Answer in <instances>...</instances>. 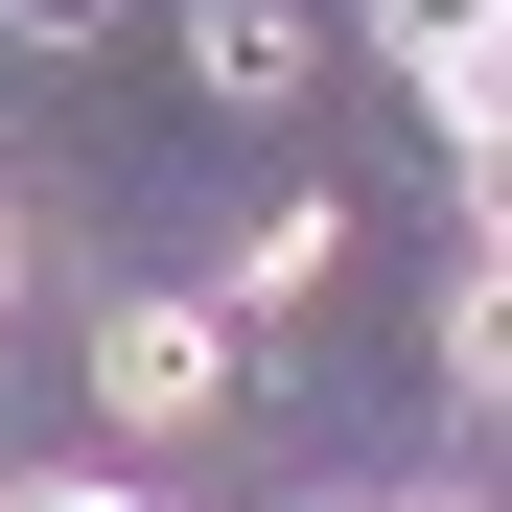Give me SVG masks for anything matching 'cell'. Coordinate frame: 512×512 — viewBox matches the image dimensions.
Listing matches in <instances>:
<instances>
[{
  "mask_svg": "<svg viewBox=\"0 0 512 512\" xmlns=\"http://www.w3.org/2000/svg\"><path fill=\"white\" fill-rule=\"evenodd\" d=\"M187 70L256 117V94H303V24H280V0H187Z\"/></svg>",
  "mask_w": 512,
  "mask_h": 512,
  "instance_id": "obj_4",
  "label": "cell"
},
{
  "mask_svg": "<svg viewBox=\"0 0 512 512\" xmlns=\"http://www.w3.org/2000/svg\"><path fill=\"white\" fill-rule=\"evenodd\" d=\"M350 512H373V489H350Z\"/></svg>",
  "mask_w": 512,
  "mask_h": 512,
  "instance_id": "obj_7",
  "label": "cell"
},
{
  "mask_svg": "<svg viewBox=\"0 0 512 512\" xmlns=\"http://www.w3.org/2000/svg\"><path fill=\"white\" fill-rule=\"evenodd\" d=\"M489 24H512V0H373V47H396V94L443 117V140H489Z\"/></svg>",
  "mask_w": 512,
  "mask_h": 512,
  "instance_id": "obj_2",
  "label": "cell"
},
{
  "mask_svg": "<svg viewBox=\"0 0 512 512\" xmlns=\"http://www.w3.org/2000/svg\"><path fill=\"white\" fill-rule=\"evenodd\" d=\"M0 280H24V210H0Z\"/></svg>",
  "mask_w": 512,
  "mask_h": 512,
  "instance_id": "obj_6",
  "label": "cell"
},
{
  "mask_svg": "<svg viewBox=\"0 0 512 512\" xmlns=\"http://www.w3.org/2000/svg\"><path fill=\"white\" fill-rule=\"evenodd\" d=\"M94 396L140 419V443H210V419H233V326H210V280H140V303L94 326Z\"/></svg>",
  "mask_w": 512,
  "mask_h": 512,
  "instance_id": "obj_1",
  "label": "cell"
},
{
  "mask_svg": "<svg viewBox=\"0 0 512 512\" xmlns=\"http://www.w3.org/2000/svg\"><path fill=\"white\" fill-rule=\"evenodd\" d=\"M326 256H350V210H326V187H280V210L233 233V280H210V326H280V303L326 280Z\"/></svg>",
  "mask_w": 512,
  "mask_h": 512,
  "instance_id": "obj_3",
  "label": "cell"
},
{
  "mask_svg": "<svg viewBox=\"0 0 512 512\" xmlns=\"http://www.w3.org/2000/svg\"><path fill=\"white\" fill-rule=\"evenodd\" d=\"M0 512H140L117 466H24V489H0Z\"/></svg>",
  "mask_w": 512,
  "mask_h": 512,
  "instance_id": "obj_5",
  "label": "cell"
}]
</instances>
